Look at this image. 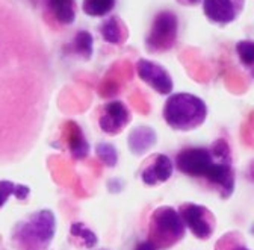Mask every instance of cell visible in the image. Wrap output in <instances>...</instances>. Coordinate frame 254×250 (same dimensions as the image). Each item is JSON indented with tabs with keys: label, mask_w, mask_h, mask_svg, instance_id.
I'll list each match as a JSON object with an SVG mask.
<instances>
[{
	"label": "cell",
	"mask_w": 254,
	"mask_h": 250,
	"mask_svg": "<svg viewBox=\"0 0 254 250\" xmlns=\"http://www.w3.org/2000/svg\"><path fill=\"white\" fill-rule=\"evenodd\" d=\"M248 174H250V177L254 180V161L251 163V166H250V171H248Z\"/></svg>",
	"instance_id": "484cf974"
},
{
	"label": "cell",
	"mask_w": 254,
	"mask_h": 250,
	"mask_svg": "<svg viewBox=\"0 0 254 250\" xmlns=\"http://www.w3.org/2000/svg\"><path fill=\"white\" fill-rule=\"evenodd\" d=\"M49 8L61 24H73L76 20L74 0H49Z\"/></svg>",
	"instance_id": "5bb4252c"
},
{
	"label": "cell",
	"mask_w": 254,
	"mask_h": 250,
	"mask_svg": "<svg viewBox=\"0 0 254 250\" xmlns=\"http://www.w3.org/2000/svg\"><path fill=\"white\" fill-rule=\"evenodd\" d=\"M30 190L27 188L26 185H15V191H14V196L18 199V200H26L27 196H29Z\"/></svg>",
	"instance_id": "603a6c76"
},
{
	"label": "cell",
	"mask_w": 254,
	"mask_h": 250,
	"mask_svg": "<svg viewBox=\"0 0 254 250\" xmlns=\"http://www.w3.org/2000/svg\"><path fill=\"white\" fill-rule=\"evenodd\" d=\"M215 250H251V249H248L244 244L241 234H238V232H229V234L222 235L218 240V243L215 246Z\"/></svg>",
	"instance_id": "e0dca14e"
},
{
	"label": "cell",
	"mask_w": 254,
	"mask_h": 250,
	"mask_svg": "<svg viewBox=\"0 0 254 250\" xmlns=\"http://www.w3.org/2000/svg\"><path fill=\"white\" fill-rule=\"evenodd\" d=\"M71 126H73V131L70 134L68 149H70L71 156L74 160H83L89 152V146H88L80 128L76 126V124H71Z\"/></svg>",
	"instance_id": "9a60e30c"
},
{
	"label": "cell",
	"mask_w": 254,
	"mask_h": 250,
	"mask_svg": "<svg viewBox=\"0 0 254 250\" xmlns=\"http://www.w3.org/2000/svg\"><path fill=\"white\" fill-rule=\"evenodd\" d=\"M15 185L11 180H0V208H2L11 196H14Z\"/></svg>",
	"instance_id": "7402d4cb"
},
{
	"label": "cell",
	"mask_w": 254,
	"mask_h": 250,
	"mask_svg": "<svg viewBox=\"0 0 254 250\" xmlns=\"http://www.w3.org/2000/svg\"><path fill=\"white\" fill-rule=\"evenodd\" d=\"M177 2L183 6H194V5H198L201 0H177Z\"/></svg>",
	"instance_id": "d4e9b609"
},
{
	"label": "cell",
	"mask_w": 254,
	"mask_h": 250,
	"mask_svg": "<svg viewBox=\"0 0 254 250\" xmlns=\"http://www.w3.org/2000/svg\"><path fill=\"white\" fill-rule=\"evenodd\" d=\"M186 232L179 211L171 206H159L153 211L148 223V240L157 250L176 246Z\"/></svg>",
	"instance_id": "7a4b0ae2"
},
{
	"label": "cell",
	"mask_w": 254,
	"mask_h": 250,
	"mask_svg": "<svg viewBox=\"0 0 254 250\" xmlns=\"http://www.w3.org/2000/svg\"><path fill=\"white\" fill-rule=\"evenodd\" d=\"M136 73L141 81L156 89L159 94H170L173 92V79L170 73L157 62L148 59H139L136 62Z\"/></svg>",
	"instance_id": "ba28073f"
},
{
	"label": "cell",
	"mask_w": 254,
	"mask_h": 250,
	"mask_svg": "<svg viewBox=\"0 0 254 250\" xmlns=\"http://www.w3.org/2000/svg\"><path fill=\"white\" fill-rule=\"evenodd\" d=\"M95 153H97L99 160L105 166H108V167H115L117 163H118V152L109 143H100V144H97V147H95Z\"/></svg>",
	"instance_id": "d6986e66"
},
{
	"label": "cell",
	"mask_w": 254,
	"mask_h": 250,
	"mask_svg": "<svg viewBox=\"0 0 254 250\" xmlns=\"http://www.w3.org/2000/svg\"><path fill=\"white\" fill-rule=\"evenodd\" d=\"M56 231V220L52 211H38L18 228V243L26 250H41L49 246Z\"/></svg>",
	"instance_id": "3957f363"
},
{
	"label": "cell",
	"mask_w": 254,
	"mask_h": 250,
	"mask_svg": "<svg viewBox=\"0 0 254 250\" xmlns=\"http://www.w3.org/2000/svg\"><path fill=\"white\" fill-rule=\"evenodd\" d=\"M179 34V18L171 11H161L153 18L145 37V49L148 53H162L174 47Z\"/></svg>",
	"instance_id": "277c9868"
},
{
	"label": "cell",
	"mask_w": 254,
	"mask_h": 250,
	"mask_svg": "<svg viewBox=\"0 0 254 250\" xmlns=\"http://www.w3.org/2000/svg\"><path fill=\"white\" fill-rule=\"evenodd\" d=\"M115 6V0H83V12L89 17H105Z\"/></svg>",
	"instance_id": "2e32d148"
},
{
	"label": "cell",
	"mask_w": 254,
	"mask_h": 250,
	"mask_svg": "<svg viewBox=\"0 0 254 250\" xmlns=\"http://www.w3.org/2000/svg\"><path fill=\"white\" fill-rule=\"evenodd\" d=\"M174 170L173 161L167 155H154L145 163V167L141 171V179L145 185H157L167 182Z\"/></svg>",
	"instance_id": "8fae6325"
},
{
	"label": "cell",
	"mask_w": 254,
	"mask_h": 250,
	"mask_svg": "<svg viewBox=\"0 0 254 250\" xmlns=\"http://www.w3.org/2000/svg\"><path fill=\"white\" fill-rule=\"evenodd\" d=\"M135 250H157V249L150 241H142L135 247Z\"/></svg>",
	"instance_id": "cb8c5ba5"
},
{
	"label": "cell",
	"mask_w": 254,
	"mask_h": 250,
	"mask_svg": "<svg viewBox=\"0 0 254 250\" xmlns=\"http://www.w3.org/2000/svg\"><path fill=\"white\" fill-rule=\"evenodd\" d=\"M92 43H94L92 35L89 32H86V30H80V32H77L74 37V41H73L76 52L85 58L92 56Z\"/></svg>",
	"instance_id": "ffe728a7"
},
{
	"label": "cell",
	"mask_w": 254,
	"mask_h": 250,
	"mask_svg": "<svg viewBox=\"0 0 254 250\" xmlns=\"http://www.w3.org/2000/svg\"><path fill=\"white\" fill-rule=\"evenodd\" d=\"M179 214L185 226L200 240H207L215 232V217L203 205L183 203L179 208Z\"/></svg>",
	"instance_id": "8992f818"
},
{
	"label": "cell",
	"mask_w": 254,
	"mask_h": 250,
	"mask_svg": "<svg viewBox=\"0 0 254 250\" xmlns=\"http://www.w3.org/2000/svg\"><path fill=\"white\" fill-rule=\"evenodd\" d=\"M236 53L247 69L254 70V41H250V40L239 41L236 44Z\"/></svg>",
	"instance_id": "ac0fdd59"
},
{
	"label": "cell",
	"mask_w": 254,
	"mask_h": 250,
	"mask_svg": "<svg viewBox=\"0 0 254 250\" xmlns=\"http://www.w3.org/2000/svg\"><path fill=\"white\" fill-rule=\"evenodd\" d=\"M156 132L148 126L135 128L129 135V147L135 155L147 153L156 144Z\"/></svg>",
	"instance_id": "7c38bea8"
},
{
	"label": "cell",
	"mask_w": 254,
	"mask_h": 250,
	"mask_svg": "<svg viewBox=\"0 0 254 250\" xmlns=\"http://www.w3.org/2000/svg\"><path fill=\"white\" fill-rule=\"evenodd\" d=\"M132 114L123 102L114 100L103 106V112L99 118L100 129L108 135H118L130 123Z\"/></svg>",
	"instance_id": "9c48e42d"
},
{
	"label": "cell",
	"mask_w": 254,
	"mask_h": 250,
	"mask_svg": "<svg viewBox=\"0 0 254 250\" xmlns=\"http://www.w3.org/2000/svg\"><path fill=\"white\" fill-rule=\"evenodd\" d=\"M100 34L105 41L111 44H117V46H121L127 40V37H129L126 24L121 21L120 17H115V15L105 20L100 24Z\"/></svg>",
	"instance_id": "4fadbf2b"
},
{
	"label": "cell",
	"mask_w": 254,
	"mask_h": 250,
	"mask_svg": "<svg viewBox=\"0 0 254 250\" xmlns=\"http://www.w3.org/2000/svg\"><path fill=\"white\" fill-rule=\"evenodd\" d=\"M71 235L80 238V241L83 243V246L86 249H92L95 244H97V241H99L97 235H95L91 229L85 228V225H82V223H74L71 226Z\"/></svg>",
	"instance_id": "44dd1931"
},
{
	"label": "cell",
	"mask_w": 254,
	"mask_h": 250,
	"mask_svg": "<svg viewBox=\"0 0 254 250\" xmlns=\"http://www.w3.org/2000/svg\"><path fill=\"white\" fill-rule=\"evenodd\" d=\"M207 117V106L203 99L190 92H176L170 96L164 106L167 124L179 132L195 131Z\"/></svg>",
	"instance_id": "6da1fadb"
},
{
	"label": "cell",
	"mask_w": 254,
	"mask_h": 250,
	"mask_svg": "<svg viewBox=\"0 0 254 250\" xmlns=\"http://www.w3.org/2000/svg\"><path fill=\"white\" fill-rule=\"evenodd\" d=\"M215 158L207 147H188L177 153L176 167L190 177H206Z\"/></svg>",
	"instance_id": "5b68a950"
},
{
	"label": "cell",
	"mask_w": 254,
	"mask_h": 250,
	"mask_svg": "<svg viewBox=\"0 0 254 250\" xmlns=\"http://www.w3.org/2000/svg\"><path fill=\"white\" fill-rule=\"evenodd\" d=\"M244 5L245 0H203V11L212 23L226 26L238 20Z\"/></svg>",
	"instance_id": "52a82bcc"
},
{
	"label": "cell",
	"mask_w": 254,
	"mask_h": 250,
	"mask_svg": "<svg viewBox=\"0 0 254 250\" xmlns=\"http://www.w3.org/2000/svg\"><path fill=\"white\" fill-rule=\"evenodd\" d=\"M204 179H207L209 183L216 186L222 199H229L235 190V173L232 168V158H226V160L215 158Z\"/></svg>",
	"instance_id": "30bf717a"
}]
</instances>
